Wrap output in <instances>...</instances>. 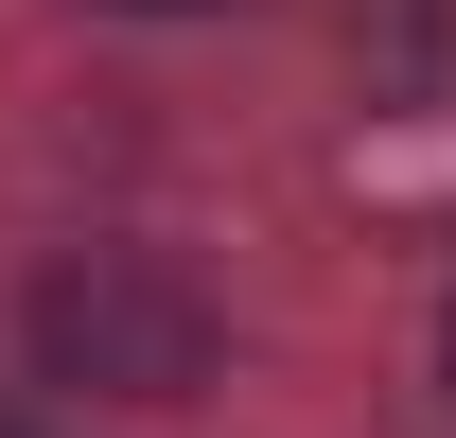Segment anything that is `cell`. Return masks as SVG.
Wrapping results in <instances>:
<instances>
[{"label": "cell", "instance_id": "cell-1", "mask_svg": "<svg viewBox=\"0 0 456 438\" xmlns=\"http://www.w3.org/2000/svg\"><path fill=\"white\" fill-rule=\"evenodd\" d=\"M18 351H36V385H70V403H193V385L228 369V316H211V280L159 264V246H70V264H36V298H18Z\"/></svg>", "mask_w": 456, "mask_h": 438}, {"label": "cell", "instance_id": "cell-2", "mask_svg": "<svg viewBox=\"0 0 456 438\" xmlns=\"http://www.w3.org/2000/svg\"><path fill=\"white\" fill-rule=\"evenodd\" d=\"M351 53H369L387 106H439L456 88V0H351Z\"/></svg>", "mask_w": 456, "mask_h": 438}, {"label": "cell", "instance_id": "cell-3", "mask_svg": "<svg viewBox=\"0 0 456 438\" xmlns=\"http://www.w3.org/2000/svg\"><path fill=\"white\" fill-rule=\"evenodd\" d=\"M106 18H228V0H106Z\"/></svg>", "mask_w": 456, "mask_h": 438}, {"label": "cell", "instance_id": "cell-4", "mask_svg": "<svg viewBox=\"0 0 456 438\" xmlns=\"http://www.w3.org/2000/svg\"><path fill=\"white\" fill-rule=\"evenodd\" d=\"M439 403H456V298H439Z\"/></svg>", "mask_w": 456, "mask_h": 438}, {"label": "cell", "instance_id": "cell-5", "mask_svg": "<svg viewBox=\"0 0 456 438\" xmlns=\"http://www.w3.org/2000/svg\"><path fill=\"white\" fill-rule=\"evenodd\" d=\"M0 438H36V421H0Z\"/></svg>", "mask_w": 456, "mask_h": 438}]
</instances>
